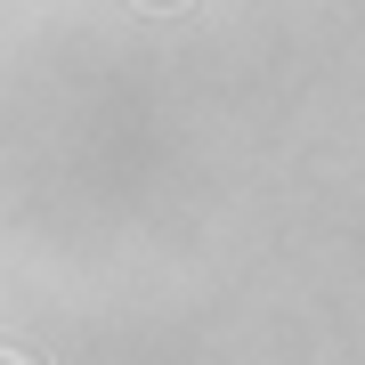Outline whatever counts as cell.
I'll list each match as a JSON object with an SVG mask.
<instances>
[{
	"instance_id": "6da1fadb",
	"label": "cell",
	"mask_w": 365,
	"mask_h": 365,
	"mask_svg": "<svg viewBox=\"0 0 365 365\" xmlns=\"http://www.w3.org/2000/svg\"><path fill=\"white\" fill-rule=\"evenodd\" d=\"M146 9H179V0H146Z\"/></svg>"
},
{
	"instance_id": "7a4b0ae2",
	"label": "cell",
	"mask_w": 365,
	"mask_h": 365,
	"mask_svg": "<svg viewBox=\"0 0 365 365\" xmlns=\"http://www.w3.org/2000/svg\"><path fill=\"white\" fill-rule=\"evenodd\" d=\"M0 365H25V357H9V349H0Z\"/></svg>"
}]
</instances>
